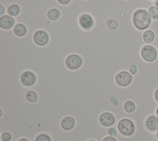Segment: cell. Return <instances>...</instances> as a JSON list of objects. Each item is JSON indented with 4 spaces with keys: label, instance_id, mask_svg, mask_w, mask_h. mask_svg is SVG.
<instances>
[{
    "label": "cell",
    "instance_id": "cell-1",
    "mask_svg": "<svg viewBox=\"0 0 158 141\" xmlns=\"http://www.w3.org/2000/svg\"><path fill=\"white\" fill-rule=\"evenodd\" d=\"M152 19L148 14V10L138 9L136 10L132 15V22L134 27L140 31H145L151 25Z\"/></svg>",
    "mask_w": 158,
    "mask_h": 141
},
{
    "label": "cell",
    "instance_id": "cell-2",
    "mask_svg": "<svg viewBox=\"0 0 158 141\" xmlns=\"http://www.w3.org/2000/svg\"><path fill=\"white\" fill-rule=\"evenodd\" d=\"M136 126L134 122L129 118H123L117 124V130L123 136H131L134 134Z\"/></svg>",
    "mask_w": 158,
    "mask_h": 141
},
{
    "label": "cell",
    "instance_id": "cell-3",
    "mask_svg": "<svg viewBox=\"0 0 158 141\" xmlns=\"http://www.w3.org/2000/svg\"><path fill=\"white\" fill-rule=\"evenodd\" d=\"M37 82V76L31 70H25L24 72H23L20 77V79L19 81H18L17 82L9 85H7V86H4V87H1V88H4V87H9L11 85H14L17 83H21L22 84L23 86L27 87H30L33 86Z\"/></svg>",
    "mask_w": 158,
    "mask_h": 141
},
{
    "label": "cell",
    "instance_id": "cell-4",
    "mask_svg": "<svg viewBox=\"0 0 158 141\" xmlns=\"http://www.w3.org/2000/svg\"><path fill=\"white\" fill-rule=\"evenodd\" d=\"M141 57L147 62H153L157 58L156 48L149 44H146L142 47L140 51Z\"/></svg>",
    "mask_w": 158,
    "mask_h": 141
},
{
    "label": "cell",
    "instance_id": "cell-5",
    "mask_svg": "<svg viewBox=\"0 0 158 141\" xmlns=\"http://www.w3.org/2000/svg\"><path fill=\"white\" fill-rule=\"evenodd\" d=\"M133 75H131L128 70H122L117 74L115 77L117 84L122 87H126L129 86L133 81Z\"/></svg>",
    "mask_w": 158,
    "mask_h": 141
},
{
    "label": "cell",
    "instance_id": "cell-6",
    "mask_svg": "<svg viewBox=\"0 0 158 141\" xmlns=\"http://www.w3.org/2000/svg\"><path fill=\"white\" fill-rule=\"evenodd\" d=\"M65 64L70 70H77L81 67L83 59L77 54H71L66 58Z\"/></svg>",
    "mask_w": 158,
    "mask_h": 141
},
{
    "label": "cell",
    "instance_id": "cell-7",
    "mask_svg": "<svg viewBox=\"0 0 158 141\" xmlns=\"http://www.w3.org/2000/svg\"><path fill=\"white\" fill-rule=\"evenodd\" d=\"M34 43L40 46H44L48 44L50 36L48 33L44 30H38L33 35Z\"/></svg>",
    "mask_w": 158,
    "mask_h": 141
},
{
    "label": "cell",
    "instance_id": "cell-8",
    "mask_svg": "<svg viewBox=\"0 0 158 141\" xmlns=\"http://www.w3.org/2000/svg\"><path fill=\"white\" fill-rule=\"evenodd\" d=\"M78 23L82 29L85 30H89L94 27L95 21L91 14L84 13L79 16Z\"/></svg>",
    "mask_w": 158,
    "mask_h": 141
},
{
    "label": "cell",
    "instance_id": "cell-9",
    "mask_svg": "<svg viewBox=\"0 0 158 141\" xmlns=\"http://www.w3.org/2000/svg\"><path fill=\"white\" fill-rule=\"evenodd\" d=\"M99 122L101 126L105 127L112 126L115 122L114 115L110 112H104L99 117Z\"/></svg>",
    "mask_w": 158,
    "mask_h": 141
},
{
    "label": "cell",
    "instance_id": "cell-10",
    "mask_svg": "<svg viewBox=\"0 0 158 141\" xmlns=\"http://www.w3.org/2000/svg\"><path fill=\"white\" fill-rule=\"evenodd\" d=\"M15 24V18L9 14H4L0 17V28L1 29L6 30L12 29Z\"/></svg>",
    "mask_w": 158,
    "mask_h": 141
},
{
    "label": "cell",
    "instance_id": "cell-11",
    "mask_svg": "<svg viewBox=\"0 0 158 141\" xmlns=\"http://www.w3.org/2000/svg\"><path fill=\"white\" fill-rule=\"evenodd\" d=\"M75 119L71 116H67L64 117L60 122L61 128L65 131H69L73 129L75 126Z\"/></svg>",
    "mask_w": 158,
    "mask_h": 141
},
{
    "label": "cell",
    "instance_id": "cell-12",
    "mask_svg": "<svg viewBox=\"0 0 158 141\" xmlns=\"http://www.w3.org/2000/svg\"><path fill=\"white\" fill-rule=\"evenodd\" d=\"M14 33L19 37H23L27 34L28 28L23 23H17L12 28Z\"/></svg>",
    "mask_w": 158,
    "mask_h": 141
},
{
    "label": "cell",
    "instance_id": "cell-13",
    "mask_svg": "<svg viewBox=\"0 0 158 141\" xmlns=\"http://www.w3.org/2000/svg\"><path fill=\"white\" fill-rule=\"evenodd\" d=\"M61 12L57 8L53 7L50 9L46 14L47 18L50 21H56L59 20L60 17Z\"/></svg>",
    "mask_w": 158,
    "mask_h": 141
},
{
    "label": "cell",
    "instance_id": "cell-14",
    "mask_svg": "<svg viewBox=\"0 0 158 141\" xmlns=\"http://www.w3.org/2000/svg\"><path fill=\"white\" fill-rule=\"evenodd\" d=\"M155 38V33L151 29L146 30L143 33V40L146 44H151L154 41Z\"/></svg>",
    "mask_w": 158,
    "mask_h": 141
},
{
    "label": "cell",
    "instance_id": "cell-15",
    "mask_svg": "<svg viewBox=\"0 0 158 141\" xmlns=\"http://www.w3.org/2000/svg\"><path fill=\"white\" fill-rule=\"evenodd\" d=\"M21 12V7L17 4H12L7 9V14L15 17Z\"/></svg>",
    "mask_w": 158,
    "mask_h": 141
},
{
    "label": "cell",
    "instance_id": "cell-16",
    "mask_svg": "<svg viewBox=\"0 0 158 141\" xmlns=\"http://www.w3.org/2000/svg\"><path fill=\"white\" fill-rule=\"evenodd\" d=\"M136 104L131 100H127L123 104V109L128 113H132L136 110Z\"/></svg>",
    "mask_w": 158,
    "mask_h": 141
},
{
    "label": "cell",
    "instance_id": "cell-17",
    "mask_svg": "<svg viewBox=\"0 0 158 141\" xmlns=\"http://www.w3.org/2000/svg\"><path fill=\"white\" fill-rule=\"evenodd\" d=\"M106 25L108 28L111 30H115L119 27L118 22L113 18H110L107 20L106 21Z\"/></svg>",
    "mask_w": 158,
    "mask_h": 141
},
{
    "label": "cell",
    "instance_id": "cell-18",
    "mask_svg": "<svg viewBox=\"0 0 158 141\" xmlns=\"http://www.w3.org/2000/svg\"><path fill=\"white\" fill-rule=\"evenodd\" d=\"M148 12L152 20H158V7L156 6H151L148 9Z\"/></svg>",
    "mask_w": 158,
    "mask_h": 141
},
{
    "label": "cell",
    "instance_id": "cell-19",
    "mask_svg": "<svg viewBox=\"0 0 158 141\" xmlns=\"http://www.w3.org/2000/svg\"><path fill=\"white\" fill-rule=\"evenodd\" d=\"M35 141H52V140L49 134L46 133H41L36 136Z\"/></svg>",
    "mask_w": 158,
    "mask_h": 141
},
{
    "label": "cell",
    "instance_id": "cell-20",
    "mask_svg": "<svg viewBox=\"0 0 158 141\" xmlns=\"http://www.w3.org/2000/svg\"><path fill=\"white\" fill-rule=\"evenodd\" d=\"M1 141H10L12 139V135L8 131L4 132L1 134Z\"/></svg>",
    "mask_w": 158,
    "mask_h": 141
},
{
    "label": "cell",
    "instance_id": "cell-21",
    "mask_svg": "<svg viewBox=\"0 0 158 141\" xmlns=\"http://www.w3.org/2000/svg\"><path fill=\"white\" fill-rule=\"evenodd\" d=\"M107 134L109 136H112V137H116L117 134H118V130L114 128V127L111 126V127H107Z\"/></svg>",
    "mask_w": 158,
    "mask_h": 141
},
{
    "label": "cell",
    "instance_id": "cell-22",
    "mask_svg": "<svg viewBox=\"0 0 158 141\" xmlns=\"http://www.w3.org/2000/svg\"><path fill=\"white\" fill-rule=\"evenodd\" d=\"M138 70V67H137V66H136V64H131V65L130 66L129 68H128V72H129L131 75H135V74L137 73Z\"/></svg>",
    "mask_w": 158,
    "mask_h": 141
},
{
    "label": "cell",
    "instance_id": "cell-23",
    "mask_svg": "<svg viewBox=\"0 0 158 141\" xmlns=\"http://www.w3.org/2000/svg\"><path fill=\"white\" fill-rule=\"evenodd\" d=\"M7 13V9H6L5 6L0 3V15L2 16Z\"/></svg>",
    "mask_w": 158,
    "mask_h": 141
},
{
    "label": "cell",
    "instance_id": "cell-24",
    "mask_svg": "<svg viewBox=\"0 0 158 141\" xmlns=\"http://www.w3.org/2000/svg\"><path fill=\"white\" fill-rule=\"evenodd\" d=\"M57 1L61 5H63V6H66V5H68L69 4L72 0H57Z\"/></svg>",
    "mask_w": 158,
    "mask_h": 141
},
{
    "label": "cell",
    "instance_id": "cell-25",
    "mask_svg": "<svg viewBox=\"0 0 158 141\" xmlns=\"http://www.w3.org/2000/svg\"><path fill=\"white\" fill-rule=\"evenodd\" d=\"M102 141H117V139L114 137H112V136H106V137H104L102 140Z\"/></svg>",
    "mask_w": 158,
    "mask_h": 141
},
{
    "label": "cell",
    "instance_id": "cell-26",
    "mask_svg": "<svg viewBox=\"0 0 158 141\" xmlns=\"http://www.w3.org/2000/svg\"><path fill=\"white\" fill-rule=\"evenodd\" d=\"M154 97L155 100L156 101L157 103H158V88L156 89L154 93Z\"/></svg>",
    "mask_w": 158,
    "mask_h": 141
},
{
    "label": "cell",
    "instance_id": "cell-27",
    "mask_svg": "<svg viewBox=\"0 0 158 141\" xmlns=\"http://www.w3.org/2000/svg\"><path fill=\"white\" fill-rule=\"evenodd\" d=\"M17 141H30V140L28 139H27V138L23 137V138H21V139H19Z\"/></svg>",
    "mask_w": 158,
    "mask_h": 141
},
{
    "label": "cell",
    "instance_id": "cell-28",
    "mask_svg": "<svg viewBox=\"0 0 158 141\" xmlns=\"http://www.w3.org/2000/svg\"><path fill=\"white\" fill-rule=\"evenodd\" d=\"M154 6H156V7H158V0L154 1Z\"/></svg>",
    "mask_w": 158,
    "mask_h": 141
},
{
    "label": "cell",
    "instance_id": "cell-29",
    "mask_svg": "<svg viewBox=\"0 0 158 141\" xmlns=\"http://www.w3.org/2000/svg\"><path fill=\"white\" fill-rule=\"evenodd\" d=\"M156 115L158 116V106H157V108L156 109Z\"/></svg>",
    "mask_w": 158,
    "mask_h": 141
},
{
    "label": "cell",
    "instance_id": "cell-30",
    "mask_svg": "<svg viewBox=\"0 0 158 141\" xmlns=\"http://www.w3.org/2000/svg\"><path fill=\"white\" fill-rule=\"evenodd\" d=\"M88 141H96V140H89Z\"/></svg>",
    "mask_w": 158,
    "mask_h": 141
},
{
    "label": "cell",
    "instance_id": "cell-31",
    "mask_svg": "<svg viewBox=\"0 0 158 141\" xmlns=\"http://www.w3.org/2000/svg\"><path fill=\"white\" fill-rule=\"evenodd\" d=\"M150 1H155V0H150Z\"/></svg>",
    "mask_w": 158,
    "mask_h": 141
},
{
    "label": "cell",
    "instance_id": "cell-32",
    "mask_svg": "<svg viewBox=\"0 0 158 141\" xmlns=\"http://www.w3.org/2000/svg\"><path fill=\"white\" fill-rule=\"evenodd\" d=\"M85 1H87V0H85Z\"/></svg>",
    "mask_w": 158,
    "mask_h": 141
}]
</instances>
